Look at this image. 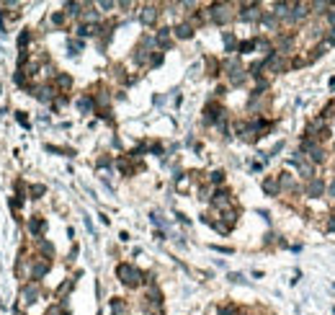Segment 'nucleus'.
<instances>
[{
	"label": "nucleus",
	"instance_id": "obj_1",
	"mask_svg": "<svg viewBox=\"0 0 335 315\" xmlns=\"http://www.w3.org/2000/svg\"><path fill=\"white\" fill-rule=\"evenodd\" d=\"M116 277H119V282L124 284V287H129V290H140L142 284H145V272H140L137 266H132V264H119L116 266Z\"/></svg>",
	"mask_w": 335,
	"mask_h": 315
},
{
	"label": "nucleus",
	"instance_id": "obj_2",
	"mask_svg": "<svg viewBox=\"0 0 335 315\" xmlns=\"http://www.w3.org/2000/svg\"><path fill=\"white\" fill-rule=\"evenodd\" d=\"M237 3H211L209 5V18L214 26H227L237 18Z\"/></svg>",
	"mask_w": 335,
	"mask_h": 315
},
{
	"label": "nucleus",
	"instance_id": "obj_3",
	"mask_svg": "<svg viewBox=\"0 0 335 315\" xmlns=\"http://www.w3.org/2000/svg\"><path fill=\"white\" fill-rule=\"evenodd\" d=\"M31 272H34V253H28L26 248L18 253V259H16V277L28 284L31 282Z\"/></svg>",
	"mask_w": 335,
	"mask_h": 315
},
{
	"label": "nucleus",
	"instance_id": "obj_4",
	"mask_svg": "<svg viewBox=\"0 0 335 315\" xmlns=\"http://www.w3.org/2000/svg\"><path fill=\"white\" fill-rule=\"evenodd\" d=\"M237 8H240L237 18L245 23H261L263 13H266V10H261V3H237Z\"/></svg>",
	"mask_w": 335,
	"mask_h": 315
},
{
	"label": "nucleus",
	"instance_id": "obj_5",
	"mask_svg": "<svg viewBox=\"0 0 335 315\" xmlns=\"http://www.w3.org/2000/svg\"><path fill=\"white\" fill-rule=\"evenodd\" d=\"M39 297H41V284H39V282L23 284V287H21V295H18V310L26 308V305H34Z\"/></svg>",
	"mask_w": 335,
	"mask_h": 315
},
{
	"label": "nucleus",
	"instance_id": "obj_6",
	"mask_svg": "<svg viewBox=\"0 0 335 315\" xmlns=\"http://www.w3.org/2000/svg\"><path fill=\"white\" fill-rule=\"evenodd\" d=\"M224 116H227V111L222 109V103L209 101L206 106H204V116H201V122H204L206 127H211V124L217 127V122H219V119H224Z\"/></svg>",
	"mask_w": 335,
	"mask_h": 315
},
{
	"label": "nucleus",
	"instance_id": "obj_7",
	"mask_svg": "<svg viewBox=\"0 0 335 315\" xmlns=\"http://www.w3.org/2000/svg\"><path fill=\"white\" fill-rule=\"evenodd\" d=\"M276 176H279V186H281V194H294V197H297V194L302 191L299 181H297V178H294L292 173H289V171H281V173H276Z\"/></svg>",
	"mask_w": 335,
	"mask_h": 315
},
{
	"label": "nucleus",
	"instance_id": "obj_8",
	"mask_svg": "<svg viewBox=\"0 0 335 315\" xmlns=\"http://www.w3.org/2000/svg\"><path fill=\"white\" fill-rule=\"evenodd\" d=\"M49 269H52V261L49 259H41L34 253V272H31V282H41L44 277L49 274Z\"/></svg>",
	"mask_w": 335,
	"mask_h": 315
},
{
	"label": "nucleus",
	"instance_id": "obj_9",
	"mask_svg": "<svg viewBox=\"0 0 335 315\" xmlns=\"http://www.w3.org/2000/svg\"><path fill=\"white\" fill-rule=\"evenodd\" d=\"M155 47H158L160 52H168V49L173 47V28H168V26L158 28V34H155Z\"/></svg>",
	"mask_w": 335,
	"mask_h": 315
},
{
	"label": "nucleus",
	"instance_id": "obj_10",
	"mask_svg": "<svg viewBox=\"0 0 335 315\" xmlns=\"http://www.w3.org/2000/svg\"><path fill=\"white\" fill-rule=\"evenodd\" d=\"M26 230H28V235H31L34 241H39V238L44 235V230H47V222H44V217L34 215V217H28V222H26Z\"/></svg>",
	"mask_w": 335,
	"mask_h": 315
},
{
	"label": "nucleus",
	"instance_id": "obj_11",
	"mask_svg": "<svg viewBox=\"0 0 335 315\" xmlns=\"http://www.w3.org/2000/svg\"><path fill=\"white\" fill-rule=\"evenodd\" d=\"M325 189H328V184H325L320 176H315L312 181L304 184V189H302V191L307 194V197H325Z\"/></svg>",
	"mask_w": 335,
	"mask_h": 315
},
{
	"label": "nucleus",
	"instance_id": "obj_12",
	"mask_svg": "<svg viewBox=\"0 0 335 315\" xmlns=\"http://www.w3.org/2000/svg\"><path fill=\"white\" fill-rule=\"evenodd\" d=\"M54 85V91L59 96H70V88H72V78H70V72H57V78L52 80Z\"/></svg>",
	"mask_w": 335,
	"mask_h": 315
},
{
	"label": "nucleus",
	"instance_id": "obj_13",
	"mask_svg": "<svg viewBox=\"0 0 335 315\" xmlns=\"http://www.w3.org/2000/svg\"><path fill=\"white\" fill-rule=\"evenodd\" d=\"M158 18H160V10H158V5H142V10H140V21L145 23V26H155L158 23Z\"/></svg>",
	"mask_w": 335,
	"mask_h": 315
},
{
	"label": "nucleus",
	"instance_id": "obj_14",
	"mask_svg": "<svg viewBox=\"0 0 335 315\" xmlns=\"http://www.w3.org/2000/svg\"><path fill=\"white\" fill-rule=\"evenodd\" d=\"M98 21H101V13L96 10V5H85V10L80 13V23H85V26H98Z\"/></svg>",
	"mask_w": 335,
	"mask_h": 315
},
{
	"label": "nucleus",
	"instance_id": "obj_15",
	"mask_svg": "<svg viewBox=\"0 0 335 315\" xmlns=\"http://www.w3.org/2000/svg\"><path fill=\"white\" fill-rule=\"evenodd\" d=\"M34 253L36 256H41V259H49L52 261V256H54V246L49 243V241H44V238H39V241H34Z\"/></svg>",
	"mask_w": 335,
	"mask_h": 315
},
{
	"label": "nucleus",
	"instance_id": "obj_16",
	"mask_svg": "<svg viewBox=\"0 0 335 315\" xmlns=\"http://www.w3.org/2000/svg\"><path fill=\"white\" fill-rule=\"evenodd\" d=\"M263 191L268 194V197H279V194H281L279 176H266V178H263Z\"/></svg>",
	"mask_w": 335,
	"mask_h": 315
},
{
	"label": "nucleus",
	"instance_id": "obj_17",
	"mask_svg": "<svg viewBox=\"0 0 335 315\" xmlns=\"http://www.w3.org/2000/svg\"><path fill=\"white\" fill-rule=\"evenodd\" d=\"M261 26H263V28H268V31H281V21H279L276 16H273L271 10H266V13H263Z\"/></svg>",
	"mask_w": 335,
	"mask_h": 315
},
{
	"label": "nucleus",
	"instance_id": "obj_18",
	"mask_svg": "<svg viewBox=\"0 0 335 315\" xmlns=\"http://www.w3.org/2000/svg\"><path fill=\"white\" fill-rule=\"evenodd\" d=\"M193 31H196V28H193L188 21H183V23H178V26L173 28V36H175V39H191Z\"/></svg>",
	"mask_w": 335,
	"mask_h": 315
},
{
	"label": "nucleus",
	"instance_id": "obj_19",
	"mask_svg": "<svg viewBox=\"0 0 335 315\" xmlns=\"http://www.w3.org/2000/svg\"><path fill=\"white\" fill-rule=\"evenodd\" d=\"M297 168H299V176L304 178V184H307V181H312V178H315V166H312V163H310L307 158H304Z\"/></svg>",
	"mask_w": 335,
	"mask_h": 315
},
{
	"label": "nucleus",
	"instance_id": "obj_20",
	"mask_svg": "<svg viewBox=\"0 0 335 315\" xmlns=\"http://www.w3.org/2000/svg\"><path fill=\"white\" fill-rule=\"evenodd\" d=\"M85 5H88V3H67V5H65L67 21H70V18H78V21H80V13L85 10Z\"/></svg>",
	"mask_w": 335,
	"mask_h": 315
},
{
	"label": "nucleus",
	"instance_id": "obj_21",
	"mask_svg": "<svg viewBox=\"0 0 335 315\" xmlns=\"http://www.w3.org/2000/svg\"><path fill=\"white\" fill-rule=\"evenodd\" d=\"M78 109L83 111V114H90V111H96V101H93V96H80L78 98Z\"/></svg>",
	"mask_w": 335,
	"mask_h": 315
},
{
	"label": "nucleus",
	"instance_id": "obj_22",
	"mask_svg": "<svg viewBox=\"0 0 335 315\" xmlns=\"http://www.w3.org/2000/svg\"><path fill=\"white\" fill-rule=\"evenodd\" d=\"M127 310H129V303H127V300H121V297H114V300H111V313H114V315H127Z\"/></svg>",
	"mask_w": 335,
	"mask_h": 315
},
{
	"label": "nucleus",
	"instance_id": "obj_23",
	"mask_svg": "<svg viewBox=\"0 0 335 315\" xmlns=\"http://www.w3.org/2000/svg\"><path fill=\"white\" fill-rule=\"evenodd\" d=\"M206 181H209V186H214V189H222V186H224V171H211Z\"/></svg>",
	"mask_w": 335,
	"mask_h": 315
},
{
	"label": "nucleus",
	"instance_id": "obj_24",
	"mask_svg": "<svg viewBox=\"0 0 335 315\" xmlns=\"http://www.w3.org/2000/svg\"><path fill=\"white\" fill-rule=\"evenodd\" d=\"M206 72L211 75V78H217V75L222 72V62L214 59V57H206Z\"/></svg>",
	"mask_w": 335,
	"mask_h": 315
},
{
	"label": "nucleus",
	"instance_id": "obj_25",
	"mask_svg": "<svg viewBox=\"0 0 335 315\" xmlns=\"http://www.w3.org/2000/svg\"><path fill=\"white\" fill-rule=\"evenodd\" d=\"M34 34H31V28H23V31L18 34V49H28V44H31Z\"/></svg>",
	"mask_w": 335,
	"mask_h": 315
},
{
	"label": "nucleus",
	"instance_id": "obj_26",
	"mask_svg": "<svg viewBox=\"0 0 335 315\" xmlns=\"http://www.w3.org/2000/svg\"><path fill=\"white\" fill-rule=\"evenodd\" d=\"M49 23H52V26H57V28H62V26L67 23L65 10H57V13H52V16H49Z\"/></svg>",
	"mask_w": 335,
	"mask_h": 315
},
{
	"label": "nucleus",
	"instance_id": "obj_27",
	"mask_svg": "<svg viewBox=\"0 0 335 315\" xmlns=\"http://www.w3.org/2000/svg\"><path fill=\"white\" fill-rule=\"evenodd\" d=\"M72 287H75V279H65V282L57 287V292H54V295H57V300H62V297H65V295H67Z\"/></svg>",
	"mask_w": 335,
	"mask_h": 315
},
{
	"label": "nucleus",
	"instance_id": "obj_28",
	"mask_svg": "<svg viewBox=\"0 0 335 315\" xmlns=\"http://www.w3.org/2000/svg\"><path fill=\"white\" fill-rule=\"evenodd\" d=\"M222 39H224V49H227V52H235V49H237V39L232 36V31H224Z\"/></svg>",
	"mask_w": 335,
	"mask_h": 315
},
{
	"label": "nucleus",
	"instance_id": "obj_29",
	"mask_svg": "<svg viewBox=\"0 0 335 315\" xmlns=\"http://www.w3.org/2000/svg\"><path fill=\"white\" fill-rule=\"evenodd\" d=\"M253 49H255V39H245V41L237 44V52H240V54H248V52H253Z\"/></svg>",
	"mask_w": 335,
	"mask_h": 315
},
{
	"label": "nucleus",
	"instance_id": "obj_30",
	"mask_svg": "<svg viewBox=\"0 0 335 315\" xmlns=\"http://www.w3.org/2000/svg\"><path fill=\"white\" fill-rule=\"evenodd\" d=\"M28 194H31V199H41L44 194H47V186H44V184H34L31 189H28Z\"/></svg>",
	"mask_w": 335,
	"mask_h": 315
},
{
	"label": "nucleus",
	"instance_id": "obj_31",
	"mask_svg": "<svg viewBox=\"0 0 335 315\" xmlns=\"http://www.w3.org/2000/svg\"><path fill=\"white\" fill-rule=\"evenodd\" d=\"M160 65H163V52H152V54H150L147 67H160Z\"/></svg>",
	"mask_w": 335,
	"mask_h": 315
},
{
	"label": "nucleus",
	"instance_id": "obj_32",
	"mask_svg": "<svg viewBox=\"0 0 335 315\" xmlns=\"http://www.w3.org/2000/svg\"><path fill=\"white\" fill-rule=\"evenodd\" d=\"M67 101H70V96H59V93H57V98L52 101V109H54V111H59V109H62Z\"/></svg>",
	"mask_w": 335,
	"mask_h": 315
},
{
	"label": "nucleus",
	"instance_id": "obj_33",
	"mask_svg": "<svg viewBox=\"0 0 335 315\" xmlns=\"http://www.w3.org/2000/svg\"><path fill=\"white\" fill-rule=\"evenodd\" d=\"M237 310H240V308H237V305H232V303H230V305H222V308H219V313H217V315H237Z\"/></svg>",
	"mask_w": 335,
	"mask_h": 315
},
{
	"label": "nucleus",
	"instance_id": "obj_34",
	"mask_svg": "<svg viewBox=\"0 0 335 315\" xmlns=\"http://www.w3.org/2000/svg\"><path fill=\"white\" fill-rule=\"evenodd\" d=\"M325 230H328V233H335V212L328 215V220H325Z\"/></svg>",
	"mask_w": 335,
	"mask_h": 315
},
{
	"label": "nucleus",
	"instance_id": "obj_35",
	"mask_svg": "<svg viewBox=\"0 0 335 315\" xmlns=\"http://www.w3.org/2000/svg\"><path fill=\"white\" fill-rule=\"evenodd\" d=\"M70 49H72V54H78V52L83 49V39H72V41H70Z\"/></svg>",
	"mask_w": 335,
	"mask_h": 315
},
{
	"label": "nucleus",
	"instance_id": "obj_36",
	"mask_svg": "<svg viewBox=\"0 0 335 315\" xmlns=\"http://www.w3.org/2000/svg\"><path fill=\"white\" fill-rule=\"evenodd\" d=\"M16 119H18V124H21V127H28V116H26L23 111H16Z\"/></svg>",
	"mask_w": 335,
	"mask_h": 315
},
{
	"label": "nucleus",
	"instance_id": "obj_37",
	"mask_svg": "<svg viewBox=\"0 0 335 315\" xmlns=\"http://www.w3.org/2000/svg\"><path fill=\"white\" fill-rule=\"evenodd\" d=\"M98 8H103V10H111V8H119V3H109V0H103V3H98Z\"/></svg>",
	"mask_w": 335,
	"mask_h": 315
},
{
	"label": "nucleus",
	"instance_id": "obj_38",
	"mask_svg": "<svg viewBox=\"0 0 335 315\" xmlns=\"http://www.w3.org/2000/svg\"><path fill=\"white\" fill-rule=\"evenodd\" d=\"M111 166V158H101L98 160V168H109Z\"/></svg>",
	"mask_w": 335,
	"mask_h": 315
},
{
	"label": "nucleus",
	"instance_id": "obj_39",
	"mask_svg": "<svg viewBox=\"0 0 335 315\" xmlns=\"http://www.w3.org/2000/svg\"><path fill=\"white\" fill-rule=\"evenodd\" d=\"M325 194H328V197H330V199H335V181H333V184H330V186L325 189Z\"/></svg>",
	"mask_w": 335,
	"mask_h": 315
}]
</instances>
